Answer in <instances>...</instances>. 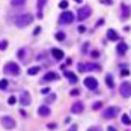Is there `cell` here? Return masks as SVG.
I'll use <instances>...</instances> for the list:
<instances>
[{
  "label": "cell",
  "instance_id": "10",
  "mask_svg": "<svg viewBox=\"0 0 131 131\" xmlns=\"http://www.w3.org/2000/svg\"><path fill=\"white\" fill-rule=\"evenodd\" d=\"M20 102H21L23 106H29V104L32 102V98H30L29 92H23V94H21V97H20Z\"/></svg>",
  "mask_w": 131,
  "mask_h": 131
},
{
  "label": "cell",
  "instance_id": "35",
  "mask_svg": "<svg viewBox=\"0 0 131 131\" xmlns=\"http://www.w3.org/2000/svg\"><path fill=\"white\" fill-rule=\"evenodd\" d=\"M84 30H86V27H84V26H80V27H78V32H80V33H83Z\"/></svg>",
  "mask_w": 131,
  "mask_h": 131
},
{
  "label": "cell",
  "instance_id": "22",
  "mask_svg": "<svg viewBox=\"0 0 131 131\" xmlns=\"http://www.w3.org/2000/svg\"><path fill=\"white\" fill-rule=\"evenodd\" d=\"M122 124H124V125H130L131 124V119H130L128 115H122Z\"/></svg>",
  "mask_w": 131,
  "mask_h": 131
},
{
  "label": "cell",
  "instance_id": "21",
  "mask_svg": "<svg viewBox=\"0 0 131 131\" xmlns=\"http://www.w3.org/2000/svg\"><path fill=\"white\" fill-rule=\"evenodd\" d=\"M24 3H26V0H11L12 6H23Z\"/></svg>",
  "mask_w": 131,
  "mask_h": 131
},
{
  "label": "cell",
  "instance_id": "4",
  "mask_svg": "<svg viewBox=\"0 0 131 131\" xmlns=\"http://www.w3.org/2000/svg\"><path fill=\"white\" fill-rule=\"evenodd\" d=\"M72 21H74V14L69 12V11L62 12V15L59 18V23H60V24H69V23H72Z\"/></svg>",
  "mask_w": 131,
  "mask_h": 131
},
{
  "label": "cell",
  "instance_id": "30",
  "mask_svg": "<svg viewBox=\"0 0 131 131\" xmlns=\"http://www.w3.org/2000/svg\"><path fill=\"white\" fill-rule=\"evenodd\" d=\"M121 75H122V77H127V75H130V71H128V69H122V71H121Z\"/></svg>",
  "mask_w": 131,
  "mask_h": 131
},
{
  "label": "cell",
  "instance_id": "8",
  "mask_svg": "<svg viewBox=\"0 0 131 131\" xmlns=\"http://www.w3.org/2000/svg\"><path fill=\"white\" fill-rule=\"evenodd\" d=\"M90 12H92V9H90L89 6H84V8H82V9L78 11V15H77L78 21H84L86 18H89V17H90Z\"/></svg>",
  "mask_w": 131,
  "mask_h": 131
},
{
  "label": "cell",
  "instance_id": "17",
  "mask_svg": "<svg viewBox=\"0 0 131 131\" xmlns=\"http://www.w3.org/2000/svg\"><path fill=\"white\" fill-rule=\"evenodd\" d=\"M47 3V0H38V11H39V14H38V18H42V6Z\"/></svg>",
  "mask_w": 131,
  "mask_h": 131
},
{
  "label": "cell",
  "instance_id": "12",
  "mask_svg": "<svg viewBox=\"0 0 131 131\" xmlns=\"http://www.w3.org/2000/svg\"><path fill=\"white\" fill-rule=\"evenodd\" d=\"M127 50H128V45H127L125 42H119L117 47H116V51H117L119 56H124V54L127 53Z\"/></svg>",
  "mask_w": 131,
  "mask_h": 131
},
{
  "label": "cell",
  "instance_id": "14",
  "mask_svg": "<svg viewBox=\"0 0 131 131\" xmlns=\"http://www.w3.org/2000/svg\"><path fill=\"white\" fill-rule=\"evenodd\" d=\"M107 38H109L110 41H117V39H119V35H117V32H116V30H113V29H109V30H107Z\"/></svg>",
  "mask_w": 131,
  "mask_h": 131
},
{
  "label": "cell",
  "instance_id": "7",
  "mask_svg": "<svg viewBox=\"0 0 131 131\" xmlns=\"http://www.w3.org/2000/svg\"><path fill=\"white\" fill-rule=\"evenodd\" d=\"M84 86L87 89H90V90H95L98 87V80L95 77H86L84 78Z\"/></svg>",
  "mask_w": 131,
  "mask_h": 131
},
{
  "label": "cell",
  "instance_id": "5",
  "mask_svg": "<svg viewBox=\"0 0 131 131\" xmlns=\"http://www.w3.org/2000/svg\"><path fill=\"white\" fill-rule=\"evenodd\" d=\"M119 92H121V95H122V97H125V98H128V97H131V83H128V82L121 83Z\"/></svg>",
  "mask_w": 131,
  "mask_h": 131
},
{
  "label": "cell",
  "instance_id": "39",
  "mask_svg": "<svg viewBox=\"0 0 131 131\" xmlns=\"http://www.w3.org/2000/svg\"><path fill=\"white\" fill-rule=\"evenodd\" d=\"M48 128H51V130H53V128H56V125H54V124H48Z\"/></svg>",
  "mask_w": 131,
  "mask_h": 131
},
{
  "label": "cell",
  "instance_id": "28",
  "mask_svg": "<svg viewBox=\"0 0 131 131\" xmlns=\"http://www.w3.org/2000/svg\"><path fill=\"white\" fill-rule=\"evenodd\" d=\"M69 94H71V97H77V95H80V90L78 89H72Z\"/></svg>",
  "mask_w": 131,
  "mask_h": 131
},
{
  "label": "cell",
  "instance_id": "11",
  "mask_svg": "<svg viewBox=\"0 0 131 131\" xmlns=\"http://www.w3.org/2000/svg\"><path fill=\"white\" fill-rule=\"evenodd\" d=\"M51 54H53V57H54L56 60H62V59L65 57V53L59 48H53L51 50Z\"/></svg>",
  "mask_w": 131,
  "mask_h": 131
},
{
  "label": "cell",
  "instance_id": "9",
  "mask_svg": "<svg viewBox=\"0 0 131 131\" xmlns=\"http://www.w3.org/2000/svg\"><path fill=\"white\" fill-rule=\"evenodd\" d=\"M83 109H84V106H83L82 101H77V102H74L72 104V107H71V112L72 113H75V115H78V113H82Z\"/></svg>",
  "mask_w": 131,
  "mask_h": 131
},
{
  "label": "cell",
  "instance_id": "32",
  "mask_svg": "<svg viewBox=\"0 0 131 131\" xmlns=\"http://www.w3.org/2000/svg\"><path fill=\"white\" fill-rule=\"evenodd\" d=\"M54 99H56V95H53V94H51L48 98H47V102H51V101H54Z\"/></svg>",
  "mask_w": 131,
  "mask_h": 131
},
{
  "label": "cell",
  "instance_id": "23",
  "mask_svg": "<svg viewBox=\"0 0 131 131\" xmlns=\"http://www.w3.org/2000/svg\"><path fill=\"white\" fill-rule=\"evenodd\" d=\"M8 84H9V82H8L6 78H3V80H0V89H2V90H5V89L8 87Z\"/></svg>",
  "mask_w": 131,
  "mask_h": 131
},
{
  "label": "cell",
  "instance_id": "16",
  "mask_svg": "<svg viewBox=\"0 0 131 131\" xmlns=\"http://www.w3.org/2000/svg\"><path fill=\"white\" fill-rule=\"evenodd\" d=\"M65 77L69 80V82H71V84H75V83H77V75H75V74H72L71 71H66V72H65Z\"/></svg>",
  "mask_w": 131,
  "mask_h": 131
},
{
  "label": "cell",
  "instance_id": "26",
  "mask_svg": "<svg viewBox=\"0 0 131 131\" xmlns=\"http://www.w3.org/2000/svg\"><path fill=\"white\" fill-rule=\"evenodd\" d=\"M59 8H60V9H66V8H68V0H62V2L59 3Z\"/></svg>",
  "mask_w": 131,
  "mask_h": 131
},
{
  "label": "cell",
  "instance_id": "24",
  "mask_svg": "<svg viewBox=\"0 0 131 131\" xmlns=\"http://www.w3.org/2000/svg\"><path fill=\"white\" fill-rule=\"evenodd\" d=\"M101 107H102V102H101V101H97V102L92 104V109H94V110H99Z\"/></svg>",
  "mask_w": 131,
  "mask_h": 131
},
{
  "label": "cell",
  "instance_id": "27",
  "mask_svg": "<svg viewBox=\"0 0 131 131\" xmlns=\"http://www.w3.org/2000/svg\"><path fill=\"white\" fill-rule=\"evenodd\" d=\"M15 102H17V98H15V97H9V99H8V104H9V106H14Z\"/></svg>",
  "mask_w": 131,
  "mask_h": 131
},
{
  "label": "cell",
  "instance_id": "33",
  "mask_svg": "<svg viewBox=\"0 0 131 131\" xmlns=\"http://www.w3.org/2000/svg\"><path fill=\"white\" fill-rule=\"evenodd\" d=\"M41 92H42V94H48L50 89H48V87H42V90H41Z\"/></svg>",
  "mask_w": 131,
  "mask_h": 131
},
{
  "label": "cell",
  "instance_id": "36",
  "mask_svg": "<svg viewBox=\"0 0 131 131\" xmlns=\"http://www.w3.org/2000/svg\"><path fill=\"white\" fill-rule=\"evenodd\" d=\"M102 3H106V5H112L113 2H112V0H102Z\"/></svg>",
  "mask_w": 131,
  "mask_h": 131
},
{
  "label": "cell",
  "instance_id": "1",
  "mask_svg": "<svg viewBox=\"0 0 131 131\" xmlns=\"http://www.w3.org/2000/svg\"><path fill=\"white\" fill-rule=\"evenodd\" d=\"M32 21H33L32 14H21V15H18L15 18V24L18 27H26V26H29Z\"/></svg>",
  "mask_w": 131,
  "mask_h": 131
},
{
  "label": "cell",
  "instance_id": "25",
  "mask_svg": "<svg viewBox=\"0 0 131 131\" xmlns=\"http://www.w3.org/2000/svg\"><path fill=\"white\" fill-rule=\"evenodd\" d=\"M56 39H57V41H63V39H65V33L63 32H57L56 33Z\"/></svg>",
  "mask_w": 131,
  "mask_h": 131
},
{
  "label": "cell",
  "instance_id": "38",
  "mask_svg": "<svg viewBox=\"0 0 131 131\" xmlns=\"http://www.w3.org/2000/svg\"><path fill=\"white\" fill-rule=\"evenodd\" d=\"M107 131H116V128H115V127H109V128H107Z\"/></svg>",
  "mask_w": 131,
  "mask_h": 131
},
{
  "label": "cell",
  "instance_id": "40",
  "mask_svg": "<svg viewBox=\"0 0 131 131\" xmlns=\"http://www.w3.org/2000/svg\"><path fill=\"white\" fill-rule=\"evenodd\" d=\"M75 2H77V3H82L83 0H75Z\"/></svg>",
  "mask_w": 131,
  "mask_h": 131
},
{
  "label": "cell",
  "instance_id": "18",
  "mask_svg": "<svg viewBox=\"0 0 131 131\" xmlns=\"http://www.w3.org/2000/svg\"><path fill=\"white\" fill-rule=\"evenodd\" d=\"M106 83H107V86H109L110 89L115 86V83H113V75H112V74H107V75H106Z\"/></svg>",
  "mask_w": 131,
  "mask_h": 131
},
{
  "label": "cell",
  "instance_id": "20",
  "mask_svg": "<svg viewBox=\"0 0 131 131\" xmlns=\"http://www.w3.org/2000/svg\"><path fill=\"white\" fill-rule=\"evenodd\" d=\"M122 11H124V14H122V18H124V20L130 17V8H128L127 5H122Z\"/></svg>",
  "mask_w": 131,
  "mask_h": 131
},
{
  "label": "cell",
  "instance_id": "15",
  "mask_svg": "<svg viewBox=\"0 0 131 131\" xmlns=\"http://www.w3.org/2000/svg\"><path fill=\"white\" fill-rule=\"evenodd\" d=\"M44 80H45V82H51V80H59V75H57L56 72H47V74L44 75Z\"/></svg>",
  "mask_w": 131,
  "mask_h": 131
},
{
  "label": "cell",
  "instance_id": "31",
  "mask_svg": "<svg viewBox=\"0 0 131 131\" xmlns=\"http://www.w3.org/2000/svg\"><path fill=\"white\" fill-rule=\"evenodd\" d=\"M87 131H102V130H101V127H97V125H95V127H90Z\"/></svg>",
  "mask_w": 131,
  "mask_h": 131
},
{
  "label": "cell",
  "instance_id": "3",
  "mask_svg": "<svg viewBox=\"0 0 131 131\" xmlns=\"http://www.w3.org/2000/svg\"><path fill=\"white\" fill-rule=\"evenodd\" d=\"M117 113H119V107L112 106V107H109V109H106V110L102 112V117H104V119H113V117H116Z\"/></svg>",
  "mask_w": 131,
  "mask_h": 131
},
{
  "label": "cell",
  "instance_id": "19",
  "mask_svg": "<svg viewBox=\"0 0 131 131\" xmlns=\"http://www.w3.org/2000/svg\"><path fill=\"white\" fill-rule=\"evenodd\" d=\"M39 71H41V68H39V66H30V68L27 69L29 75H36V74H38Z\"/></svg>",
  "mask_w": 131,
  "mask_h": 131
},
{
  "label": "cell",
  "instance_id": "6",
  "mask_svg": "<svg viewBox=\"0 0 131 131\" xmlns=\"http://www.w3.org/2000/svg\"><path fill=\"white\" fill-rule=\"evenodd\" d=\"M2 125H3L5 128H8V130H12V128H15L17 124L11 116H3V117H2Z\"/></svg>",
  "mask_w": 131,
  "mask_h": 131
},
{
  "label": "cell",
  "instance_id": "2",
  "mask_svg": "<svg viewBox=\"0 0 131 131\" xmlns=\"http://www.w3.org/2000/svg\"><path fill=\"white\" fill-rule=\"evenodd\" d=\"M5 72L11 74V75H18L21 72V69H20V66L17 65L15 62H9V63L5 65Z\"/></svg>",
  "mask_w": 131,
  "mask_h": 131
},
{
  "label": "cell",
  "instance_id": "34",
  "mask_svg": "<svg viewBox=\"0 0 131 131\" xmlns=\"http://www.w3.org/2000/svg\"><path fill=\"white\" fill-rule=\"evenodd\" d=\"M77 128H78L77 125H72V127H71V128H69L68 131H77Z\"/></svg>",
  "mask_w": 131,
  "mask_h": 131
},
{
  "label": "cell",
  "instance_id": "13",
  "mask_svg": "<svg viewBox=\"0 0 131 131\" xmlns=\"http://www.w3.org/2000/svg\"><path fill=\"white\" fill-rule=\"evenodd\" d=\"M50 113H51V110H50V107H47V106H41L39 109H38V115L39 116H50Z\"/></svg>",
  "mask_w": 131,
  "mask_h": 131
},
{
  "label": "cell",
  "instance_id": "37",
  "mask_svg": "<svg viewBox=\"0 0 131 131\" xmlns=\"http://www.w3.org/2000/svg\"><path fill=\"white\" fill-rule=\"evenodd\" d=\"M39 32H41V27H36V29H35V32H33V33H35V35H38Z\"/></svg>",
  "mask_w": 131,
  "mask_h": 131
},
{
  "label": "cell",
  "instance_id": "29",
  "mask_svg": "<svg viewBox=\"0 0 131 131\" xmlns=\"http://www.w3.org/2000/svg\"><path fill=\"white\" fill-rule=\"evenodd\" d=\"M6 47H8V41H2L0 42V50H6Z\"/></svg>",
  "mask_w": 131,
  "mask_h": 131
}]
</instances>
